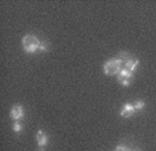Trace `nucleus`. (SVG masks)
Masks as SVG:
<instances>
[{
  "label": "nucleus",
  "mask_w": 156,
  "mask_h": 151,
  "mask_svg": "<svg viewBox=\"0 0 156 151\" xmlns=\"http://www.w3.org/2000/svg\"><path fill=\"white\" fill-rule=\"evenodd\" d=\"M21 45H23V49L27 53H35L39 50V45H41V41L38 39V36L35 35H25L21 41Z\"/></svg>",
  "instance_id": "nucleus-1"
},
{
  "label": "nucleus",
  "mask_w": 156,
  "mask_h": 151,
  "mask_svg": "<svg viewBox=\"0 0 156 151\" xmlns=\"http://www.w3.org/2000/svg\"><path fill=\"white\" fill-rule=\"evenodd\" d=\"M121 64H123V60L116 57V59H110L107 60L103 64V72L106 76H119L121 70Z\"/></svg>",
  "instance_id": "nucleus-2"
},
{
  "label": "nucleus",
  "mask_w": 156,
  "mask_h": 151,
  "mask_svg": "<svg viewBox=\"0 0 156 151\" xmlns=\"http://www.w3.org/2000/svg\"><path fill=\"white\" fill-rule=\"evenodd\" d=\"M24 115H25V111H24L23 105H20V104H16L13 108L10 109V118L16 122L21 120L24 118Z\"/></svg>",
  "instance_id": "nucleus-3"
},
{
  "label": "nucleus",
  "mask_w": 156,
  "mask_h": 151,
  "mask_svg": "<svg viewBox=\"0 0 156 151\" xmlns=\"http://www.w3.org/2000/svg\"><path fill=\"white\" fill-rule=\"evenodd\" d=\"M35 140H36V144H38L39 147H43V148H45L46 145L49 144V136L46 134L43 130H38V131H36Z\"/></svg>",
  "instance_id": "nucleus-4"
},
{
  "label": "nucleus",
  "mask_w": 156,
  "mask_h": 151,
  "mask_svg": "<svg viewBox=\"0 0 156 151\" xmlns=\"http://www.w3.org/2000/svg\"><path fill=\"white\" fill-rule=\"evenodd\" d=\"M135 113V108H134V104H124L123 108H121L120 111V115L123 116V118H131V116Z\"/></svg>",
  "instance_id": "nucleus-5"
},
{
  "label": "nucleus",
  "mask_w": 156,
  "mask_h": 151,
  "mask_svg": "<svg viewBox=\"0 0 156 151\" xmlns=\"http://www.w3.org/2000/svg\"><path fill=\"white\" fill-rule=\"evenodd\" d=\"M138 66H140V60L138 59H131L130 57V59L126 62V69L130 70V72H133V73L138 69Z\"/></svg>",
  "instance_id": "nucleus-6"
},
{
  "label": "nucleus",
  "mask_w": 156,
  "mask_h": 151,
  "mask_svg": "<svg viewBox=\"0 0 156 151\" xmlns=\"http://www.w3.org/2000/svg\"><path fill=\"white\" fill-rule=\"evenodd\" d=\"M134 77V73L130 72V70H127L126 67L120 70L119 76H117V80H131Z\"/></svg>",
  "instance_id": "nucleus-7"
},
{
  "label": "nucleus",
  "mask_w": 156,
  "mask_h": 151,
  "mask_svg": "<svg viewBox=\"0 0 156 151\" xmlns=\"http://www.w3.org/2000/svg\"><path fill=\"white\" fill-rule=\"evenodd\" d=\"M146 106V104H145V101H142V99H138V101L134 104V108H135V112H138V111H142L144 108Z\"/></svg>",
  "instance_id": "nucleus-8"
},
{
  "label": "nucleus",
  "mask_w": 156,
  "mask_h": 151,
  "mask_svg": "<svg viewBox=\"0 0 156 151\" xmlns=\"http://www.w3.org/2000/svg\"><path fill=\"white\" fill-rule=\"evenodd\" d=\"M23 129H24V126H23V123H21L20 120L16 122V123L13 125V131H14V133H20Z\"/></svg>",
  "instance_id": "nucleus-9"
},
{
  "label": "nucleus",
  "mask_w": 156,
  "mask_h": 151,
  "mask_svg": "<svg viewBox=\"0 0 156 151\" xmlns=\"http://www.w3.org/2000/svg\"><path fill=\"white\" fill-rule=\"evenodd\" d=\"M117 57H119V59H121L123 62H127V60L130 59V56H128V53H127V52H120Z\"/></svg>",
  "instance_id": "nucleus-10"
},
{
  "label": "nucleus",
  "mask_w": 156,
  "mask_h": 151,
  "mask_svg": "<svg viewBox=\"0 0 156 151\" xmlns=\"http://www.w3.org/2000/svg\"><path fill=\"white\" fill-rule=\"evenodd\" d=\"M49 49V45L46 42H41V45H39V52H48Z\"/></svg>",
  "instance_id": "nucleus-11"
},
{
  "label": "nucleus",
  "mask_w": 156,
  "mask_h": 151,
  "mask_svg": "<svg viewBox=\"0 0 156 151\" xmlns=\"http://www.w3.org/2000/svg\"><path fill=\"white\" fill-rule=\"evenodd\" d=\"M114 151H131V150L127 147V145H117Z\"/></svg>",
  "instance_id": "nucleus-12"
},
{
  "label": "nucleus",
  "mask_w": 156,
  "mask_h": 151,
  "mask_svg": "<svg viewBox=\"0 0 156 151\" xmlns=\"http://www.w3.org/2000/svg\"><path fill=\"white\" fill-rule=\"evenodd\" d=\"M119 81L121 83V86L123 87H130V84H131L130 80H119Z\"/></svg>",
  "instance_id": "nucleus-13"
},
{
  "label": "nucleus",
  "mask_w": 156,
  "mask_h": 151,
  "mask_svg": "<svg viewBox=\"0 0 156 151\" xmlns=\"http://www.w3.org/2000/svg\"><path fill=\"white\" fill-rule=\"evenodd\" d=\"M38 151H45V148H43V147H39V148H38Z\"/></svg>",
  "instance_id": "nucleus-14"
},
{
  "label": "nucleus",
  "mask_w": 156,
  "mask_h": 151,
  "mask_svg": "<svg viewBox=\"0 0 156 151\" xmlns=\"http://www.w3.org/2000/svg\"><path fill=\"white\" fill-rule=\"evenodd\" d=\"M135 151H140V150H135Z\"/></svg>",
  "instance_id": "nucleus-15"
}]
</instances>
